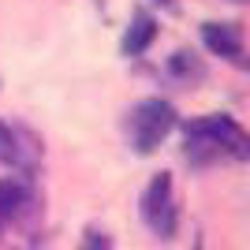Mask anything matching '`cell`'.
<instances>
[{"label":"cell","instance_id":"cell-1","mask_svg":"<svg viewBox=\"0 0 250 250\" xmlns=\"http://www.w3.org/2000/svg\"><path fill=\"white\" fill-rule=\"evenodd\" d=\"M220 157H247V135L231 116H202L187 124V161L209 165Z\"/></svg>","mask_w":250,"mask_h":250},{"label":"cell","instance_id":"cell-2","mask_svg":"<svg viewBox=\"0 0 250 250\" xmlns=\"http://www.w3.org/2000/svg\"><path fill=\"white\" fill-rule=\"evenodd\" d=\"M176 127V108L161 97H149V101H138L131 112H127V138L138 153H153L161 146V138Z\"/></svg>","mask_w":250,"mask_h":250},{"label":"cell","instance_id":"cell-3","mask_svg":"<svg viewBox=\"0 0 250 250\" xmlns=\"http://www.w3.org/2000/svg\"><path fill=\"white\" fill-rule=\"evenodd\" d=\"M142 220H146V228L157 239H172L176 235L179 213H176V194H172V176L168 172H157L149 179V187L142 190Z\"/></svg>","mask_w":250,"mask_h":250},{"label":"cell","instance_id":"cell-4","mask_svg":"<svg viewBox=\"0 0 250 250\" xmlns=\"http://www.w3.org/2000/svg\"><path fill=\"white\" fill-rule=\"evenodd\" d=\"M42 161V142L19 124H4L0 120V165L11 168V172H22L30 176Z\"/></svg>","mask_w":250,"mask_h":250},{"label":"cell","instance_id":"cell-5","mask_svg":"<svg viewBox=\"0 0 250 250\" xmlns=\"http://www.w3.org/2000/svg\"><path fill=\"white\" fill-rule=\"evenodd\" d=\"M202 38H206L209 52H217V56H228V60H239L243 56V38L231 22H206Z\"/></svg>","mask_w":250,"mask_h":250},{"label":"cell","instance_id":"cell-6","mask_svg":"<svg viewBox=\"0 0 250 250\" xmlns=\"http://www.w3.org/2000/svg\"><path fill=\"white\" fill-rule=\"evenodd\" d=\"M153 34H157L153 19H149L146 11H138L135 22H131V30H127V38H124V52H127V56H138V52L153 42Z\"/></svg>","mask_w":250,"mask_h":250},{"label":"cell","instance_id":"cell-7","mask_svg":"<svg viewBox=\"0 0 250 250\" xmlns=\"http://www.w3.org/2000/svg\"><path fill=\"white\" fill-rule=\"evenodd\" d=\"M22 202H26V190H22V183H15V179H0V224L15 217Z\"/></svg>","mask_w":250,"mask_h":250},{"label":"cell","instance_id":"cell-8","mask_svg":"<svg viewBox=\"0 0 250 250\" xmlns=\"http://www.w3.org/2000/svg\"><path fill=\"white\" fill-rule=\"evenodd\" d=\"M79 250H112V239H108L104 231L90 228V231H86V239H83V247H79Z\"/></svg>","mask_w":250,"mask_h":250},{"label":"cell","instance_id":"cell-9","mask_svg":"<svg viewBox=\"0 0 250 250\" xmlns=\"http://www.w3.org/2000/svg\"><path fill=\"white\" fill-rule=\"evenodd\" d=\"M0 228H4V224H0Z\"/></svg>","mask_w":250,"mask_h":250},{"label":"cell","instance_id":"cell-10","mask_svg":"<svg viewBox=\"0 0 250 250\" xmlns=\"http://www.w3.org/2000/svg\"><path fill=\"white\" fill-rule=\"evenodd\" d=\"M165 4H168V0H165Z\"/></svg>","mask_w":250,"mask_h":250}]
</instances>
